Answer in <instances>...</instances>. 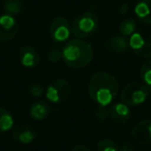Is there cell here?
<instances>
[{
	"mask_svg": "<svg viewBox=\"0 0 151 151\" xmlns=\"http://www.w3.org/2000/svg\"><path fill=\"white\" fill-rule=\"evenodd\" d=\"M119 91V83L113 75L106 71L95 73L89 80L88 93L99 106L107 107L113 103Z\"/></svg>",
	"mask_w": 151,
	"mask_h": 151,
	"instance_id": "6da1fadb",
	"label": "cell"
},
{
	"mask_svg": "<svg viewBox=\"0 0 151 151\" xmlns=\"http://www.w3.org/2000/svg\"><path fill=\"white\" fill-rule=\"evenodd\" d=\"M93 58V49L89 42L80 38L67 42L62 48V60L70 68L87 66Z\"/></svg>",
	"mask_w": 151,
	"mask_h": 151,
	"instance_id": "7a4b0ae2",
	"label": "cell"
},
{
	"mask_svg": "<svg viewBox=\"0 0 151 151\" xmlns=\"http://www.w3.org/2000/svg\"><path fill=\"white\" fill-rule=\"evenodd\" d=\"M129 49L138 57L151 58V25L138 28L129 37Z\"/></svg>",
	"mask_w": 151,
	"mask_h": 151,
	"instance_id": "3957f363",
	"label": "cell"
},
{
	"mask_svg": "<svg viewBox=\"0 0 151 151\" xmlns=\"http://www.w3.org/2000/svg\"><path fill=\"white\" fill-rule=\"evenodd\" d=\"M99 20L93 12H85L79 15L71 24V33L77 38H86L91 36L99 29Z\"/></svg>",
	"mask_w": 151,
	"mask_h": 151,
	"instance_id": "277c9868",
	"label": "cell"
},
{
	"mask_svg": "<svg viewBox=\"0 0 151 151\" xmlns=\"http://www.w3.org/2000/svg\"><path fill=\"white\" fill-rule=\"evenodd\" d=\"M150 90L142 82H132L127 84L121 91L120 99L128 107L142 105L148 99Z\"/></svg>",
	"mask_w": 151,
	"mask_h": 151,
	"instance_id": "5b68a950",
	"label": "cell"
},
{
	"mask_svg": "<svg viewBox=\"0 0 151 151\" xmlns=\"http://www.w3.org/2000/svg\"><path fill=\"white\" fill-rule=\"evenodd\" d=\"M46 97L53 104H62L69 99L71 87L68 81L64 79H56L50 83L46 90Z\"/></svg>",
	"mask_w": 151,
	"mask_h": 151,
	"instance_id": "8992f818",
	"label": "cell"
},
{
	"mask_svg": "<svg viewBox=\"0 0 151 151\" xmlns=\"http://www.w3.org/2000/svg\"><path fill=\"white\" fill-rule=\"evenodd\" d=\"M71 32V26L64 17H56L50 25V35L54 42L60 44L68 40Z\"/></svg>",
	"mask_w": 151,
	"mask_h": 151,
	"instance_id": "52a82bcc",
	"label": "cell"
},
{
	"mask_svg": "<svg viewBox=\"0 0 151 151\" xmlns=\"http://www.w3.org/2000/svg\"><path fill=\"white\" fill-rule=\"evenodd\" d=\"M19 31V24L17 20L11 15L0 16V42L11 40L17 35Z\"/></svg>",
	"mask_w": 151,
	"mask_h": 151,
	"instance_id": "ba28073f",
	"label": "cell"
},
{
	"mask_svg": "<svg viewBox=\"0 0 151 151\" xmlns=\"http://www.w3.org/2000/svg\"><path fill=\"white\" fill-rule=\"evenodd\" d=\"M132 137L138 144L151 145V120L139 121L132 127Z\"/></svg>",
	"mask_w": 151,
	"mask_h": 151,
	"instance_id": "9c48e42d",
	"label": "cell"
},
{
	"mask_svg": "<svg viewBox=\"0 0 151 151\" xmlns=\"http://www.w3.org/2000/svg\"><path fill=\"white\" fill-rule=\"evenodd\" d=\"M108 109H109V118H111L116 123H126L132 117V111L129 107L122 101L113 104Z\"/></svg>",
	"mask_w": 151,
	"mask_h": 151,
	"instance_id": "30bf717a",
	"label": "cell"
},
{
	"mask_svg": "<svg viewBox=\"0 0 151 151\" xmlns=\"http://www.w3.org/2000/svg\"><path fill=\"white\" fill-rule=\"evenodd\" d=\"M13 138L16 142H19L21 144H30L35 140L36 130L28 124H17L14 126Z\"/></svg>",
	"mask_w": 151,
	"mask_h": 151,
	"instance_id": "8fae6325",
	"label": "cell"
},
{
	"mask_svg": "<svg viewBox=\"0 0 151 151\" xmlns=\"http://www.w3.org/2000/svg\"><path fill=\"white\" fill-rule=\"evenodd\" d=\"M105 49L110 53L114 54H123L129 50V42L123 35L114 34L107 38L104 44Z\"/></svg>",
	"mask_w": 151,
	"mask_h": 151,
	"instance_id": "7c38bea8",
	"label": "cell"
},
{
	"mask_svg": "<svg viewBox=\"0 0 151 151\" xmlns=\"http://www.w3.org/2000/svg\"><path fill=\"white\" fill-rule=\"evenodd\" d=\"M19 59L21 64L27 68H33L40 64V55L37 51L30 46H23L19 51Z\"/></svg>",
	"mask_w": 151,
	"mask_h": 151,
	"instance_id": "4fadbf2b",
	"label": "cell"
},
{
	"mask_svg": "<svg viewBox=\"0 0 151 151\" xmlns=\"http://www.w3.org/2000/svg\"><path fill=\"white\" fill-rule=\"evenodd\" d=\"M134 15L145 25H151V0H140L134 6Z\"/></svg>",
	"mask_w": 151,
	"mask_h": 151,
	"instance_id": "5bb4252c",
	"label": "cell"
},
{
	"mask_svg": "<svg viewBox=\"0 0 151 151\" xmlns=\"http://www.w3.org/2000/svg\"><path fill=\"white\" fill-rule=\"evenodd\" d=\"M30 116L34 120H45L50 116L51 114V107L48 103L42 101H37L33 103L29 110Z\"/></svg>",
	"mask_w": 151,
	"mask_h": 151,
	"instance_id": "9a60e30c",
	"label": "cell"
},
{
	"mask_svg": "<svg viewBox=\"0 0 151 151\" xmlns=\"http://www.w3.org/2000/svg\"><path fill=\"white\" fill-rule=\"evenodd\" d=\"M14 127V118L4 108L0 107V134L9 132Z\"/></svg>",
	"mask_w": 151,
	"mask_h": 151,
	"instance_id": "2e32d148",
	"label": "cell"
},
{
	"mask_svg": "<svg viewBox=\"0 0 151 151\" xmlns=\"http://www.w3.org/2000/svg\"><path fill=\"white\" fill-rule=\"evenodd\" d=\"M3 9L7 15L17 16L22 13L24 9V4L22 0H4L3 2Z\"/></svg>",
	"mask_w": 151,
	"mask_h": 151,
	"instance_id": "e0dca14e",
	"label": "cell"
},
{
	"mask_svg": "<svg viewBox=\"0 0 151 151\" xmlns=\"http://www.w3.org/2000/svg\"><path fill=\"white\" fill-rule=\"evenodd\" d=\"M138 29L137 28V21L132 18H128L125 19L120 23L119 25V31L121 33V35L125 36H132V34H134V32Z\"/></svg>",
	"mask_w": 151,
	"mask_h": 151,
	"instance_id": "ac0fdd59",
	"label": "cell"
},
{
	"mask_svg": "<svg viewBox=\"0 0 151 151\" xmlns=\"http://www.w3.org/2000/svg\"><path fill=\"white\" fill-rule=\"evenodd\" d=\"M140 78L148 88H151V59L143 63L140 69Z\"/></svg>",
	"mask_w": 151,
	"mask_h": 151,
	"instance_id": "d6986e66",
	"label": "cell"
},
{
	"mask_svg": "<svg viewBox=\"0 0 151 151\" xmlns=\"http://www.w3.org/2000/svg\"><path fill=\"white\" fill-rule=\"evenodd\" d=\"M97 151H119L117 143L111 139H103L96 145Z\"/></svg>",
	"mask_w": 151,
	"mask_h": 151,
	"instance_id": "ffe728a7",
	"label": "cell"
},
{
	"mask_svg": "<svg viewBox=\"0 0 151 151\" xmlns=\"http://www.w3.org/2000/svg\"><path fill=\"white\" fill-rule=\"evenodd\" d=\"M28 92L32 97H40L45 93V87L38 82H34L28 86Z\"/></svg>",
	"mask_w": 151,
	"mask_h": 151,
	"instance_id": "44dd1931",
	"label": "cell"
},
{
	"mask_svg": "<svg viewBox=\"0 0 151 151\" xmlns=\"http://www.w3.org/2000/svg\"><path fill=\"white\" fill-rule=\"evenodd\" d=\"M48 60L53 63L62 60V49L59 47H53L48 53Z\"/></svg>",
	"mask_w": 151,
	"mask_h": 151,
	"instance_id": "7402d4cb",
	"label": "cell"
},
{
	"mask_svg": "<svg viewBox=\"0 0 151 151\" xmlns=\"http://www.w3.org/2000/svg\"><path fill=\"white\" fill-rule=\"evenodd\" d=\"M94 116L99 122H105L109 118V109L104 106H99L94 111Z\"/></svg>",
	"mask_w": 151,
	"mask_h": 151,
	"instance_id": "603a6c76",
	"label": "cell"
},
{
	"mask_svg": "<svg viewBox=\"0 0 151 151\" xmlns=\"http://www.w3.org/2000/svg\"><path fill=\"white\" fill-rule=\"evenodd\" d=\"M119 151H136L134 149V146L129 142H124L122 144L121 148L119 149Z\"/></svg>",
	"mask_w": 151,
	"mask_h": 151,
	"instance_id": "cb8c5ba5",
	"label": "cell"
},
{
	"mask_svg": "<svg viewBox=\"0 0 151 151\" xmlns=\"http://www.w3.org/2000/svg\"><path fill=\"white\" fill-rule=\"evenodd\" d=\"M70 151H91L88 147L84 146V145H77V146L73 147Z\"/></svg>",
	"mask_w": 151,
	"mask_h": 151,
	"instance_id": "d4e9b609",
	"label": "cell"
},
{
	"mask_svg": "<svg viewBox=\"0 0 151 151\" xmlns=\"http://www.w3.org/2000/svg\"><path fill=\"white\" fill-rule=\"evenodd\" d=\"M127 9H128V5L126 4V3H123V4H121V6H120V9H119L120 15H125V14L127 13Z\"/></svg>",
	"mask_w": 151,
	"mask_h": 151,
	"instance_id": "484cf974",
	"label": "cell"
},
{
	"mask_svg": "<svg viewBox=\"0 0 151 151\" xmlns=\"http://www.w3.org/2000/svg\"><path fill=\"white\" fill-rule=\"evenodd\" d=\"M149 90H150V93H151V88H149Z\"/></svg>",
	"mask_w": 151,
	"mask_h": 151,
	"instance_id": "4316f807",
	"label": "cell"
}]
</instances>
